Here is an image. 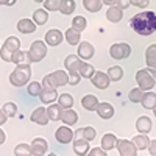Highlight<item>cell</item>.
<instances>
[{
  "label": "cell",
  "mask_w": 156,
  "mask_h": 156,
  "mask_svg": "<svg viewBox=\"0 0 156 156\" xmlns=\"http://www.w3.org/2000/svg\"><path fill=\"white\" fill-rule=\"evenodd\" d=\"M2 45L12 53V51H16V50L20 48V41H19V37H16V36H9V37H6V41Z\"/></svg>",
  "instance_id": "obj_33"
},
{
  "label": "cell",
  "mask_w": 156,
  "mask_h": 156,
  "mask_svg": "<svg viewBox=\"0 0 156 156\" xmlns=\"http://www.w3.org/2000/svg\"><path fill=\"white\" fill-rule=\"evenodd\" d=\"M5 140H6V134H5V131L2 128H0V145L2 144H5Z\"/></svg>",
  "instance_id": "obj_52"
},
{
  "label": "cell",
  "mask_w": 156,
  "mask_h": 156,
  "mask_svg": "<svg viewBox=\"0 0 156 156\" xmlns=\"http://www.w3.org/2000/svg\"><path fill=\"white\" fill-rule=\"evenodd\" d=\"M136 83L144 90H151L156 86V76L150 72V69H140L136 72Z\"/></svg>",
  "instance_id": "obj_5"
},
{
  "label": "cell",
  "mask_w": 156,
  "mask_h": 156,
  "mask_svg": "<svg viewBox=\"0 0 156 156\" xmlns=\"http://www.w3.org/2000/svg\"><path fill=\"white\" fill-rule=\"evenodd\" d=\"M78 72H80L81 78H89V80H90V76L95 73V69H94L92 64H89V62L83 61L81 66H80V69H78Z\"/></svg>",
  "instance_id": "obj_34"
},
{
  "label": "cell",
  "mask_w": 156,
  "mask_h": 156,
  "mask_svg": "<svg viewBox=\"0 0 156 156\" xmlns=\"http://www.w3.org/2000/svg\"><path fill=\"white\" fill-rule=\"evenodd\" d=\"M17 31L22 34H31L36 31V22L31 19H20L17 22Z\"/></svg>",
  "instance_id": "obj_14"
},
{
  "label": "cell",
  "mask_w": 156,
  "mask_h": 156,
  "mask_svg": "<svg viewBox=\"0 0 156 156\" xmlns=\"http://www.w3.org/2000/svg\"><path fill=\"white\" fill-rule=\"evenodd\" d=\"M17 0H0V5H6V6H12Z\"/></svg>",
  "instance_id": "obj_51"
},
{
  "label": "cell",
  "mask_w": 156,
  "mask_h": 156,
  "mask_svg": "<svg viewBox=\"0 0 156 156\" xmlns=\"http://www.w3.org/2000/svg\"><path fill=\"white\" fill-rule=\"evenodd\" d=\"M75 136L78 137H84L86 140H94L95 136H97V131H95V128L94 126H84V128H78L76 131H75Z\"/></svg>",
  "instance_id": "obj_27"
},
{
  "label": "cell",
  "mask_w": 156,
  "mask_h": 156,
  "mask_svg": "<svg viewBox=\"0 0 156 156\" xmlns=\"http://www.w3.org/2000/svg\"><path fill=\"white\" fill-rule=\"evenodd\" d=\"M106 150H103L101 147L98 148V147H95V148H92V150H89V153L87 154H90V156H106Z\"/></svg>",
  "instance_id": "obj_47"
},
{
  "label": "cell",
  "mask_w": 156,
  "mask_h": 156,
  "mask_svg": "<svg viewBox=\"0 0 156 156\" xmlns=\"http://www.w3.org/2000/svg\"><path fill=\"white\" fill-rule=\"evenodd\" d=\"M47 55V44L45 41H41V39H37V41L31 42L28 51H27V59L28 62H39L42 61Z\"/></svg>",
  "instance_id": "obj_4"
},
{
  "label": "cell",
  "mask_w": 156,
  "mask_h": 156,
  "mask_svg": "<svg viewBox=\"0 0 156 156\" xmlns=\"http://www.w3.org/2000/svg\"><path fill=\"white\" fill-rule=\"evenodd\" d=\"M101 5H103L101 0H83V6L89 12H98L101 9Z\"/></svg>",
  "instance_id": "obj_32"
},
{
  "label": "cell",
  "mask_w": 156,
  "mask_h": 156,
  "mask_svg": "<svg viewBox=\"0 0 156 156\" xmlns=\"http://www.w3.org/2000/svg\"><path fill=\"white\" fill-rule=\"evenodd\" d=\"M90 83H92L97 89H108L111 84V78L108 73L101 72V70H95V73L90 76Z\"/></svg>",
  "instance_id": "obj_9"
},
{
  "label": "cell",
  "mask_w": 156,
  "mask_h": 156,
  "mask_svg": "<svg viewBox=\"0 0 156 156\" xmlns=\"http://www.w3.org/2000/svg\"><path fill=\"white\" fill-rule=\"evenodd\" d=\"M36 3H44V0H34Z\"/></svg>",
  "instance_id": "obj_55"
},
{
  "label": "cell",
  "mask_w": 156,
  "mask_h": 156,
  "mask_svg": "<svg viewBox=\"0 0 156 156\" xmlns=\"http://www.w3.org/2000/svg\"><path fill=\"white\" fill-rule=\"evenodd\" d=\"M86 27H87L86 17H83V16H75V17H73V20H72V28H75V30H78V31H83Z\"/></svg>",
  "instance_id": "obj_40"
},
{
  "label": "cell",
  "mask_w": 156,
  "mask_h": 156,
  "mask_svg": "<svg viewBox=\"0 0 156 156\" xmlns=\"http://www.w3.org/2000/svg\"><path fill=\"white\" fill-rule=\"evenodd\" d=\"M81 80V75L80 72H69V84L70 86H76Z\"/></svg>",
  "instance_id": "obj_44"
},
{
  "label": "cell",
  "mask_w": 156,
  "mask_h": 156,
  "mask_svg": "<svg viewBox=\"0 0 156 156\" xmlns=\"http://www.w3.org/2000/svg\"><path fill=\"white\" fill-rule=\"evenodd\" d=\"M2 109L6 112L8 117H14L17 114V105H16V103H12V101H6L5 105L2 106Z\"/></svg>",
  "instance_id": "obj_43"
},
{
  "label": "cell",
  "mask_w": 156,
  "mask_h": 156,
  "mask_svg": "<svg viewBox=\"0 0 156 156\" xmlns=\"http://www.w3.org/2000/svg\"><path fill=\"white\" fill-rule=\"evenodd\" d=\"M89 150H90V147H89V140H86L84 137H76V139L73 140V151H75L78 156H84V154H87Z\"/></svg>",
  "instance_id": "obj_18"
},
{
  "label": "cell",
  "mask_w": 156,
  "mask_h": 156,
  "mask_svg": "<svg viewBox=\"0 0 156 156\" xmlns=\"http://www.w3.org/2000/svg\"><path fill=\"white\" fill-rule=\"evenodd\" d=\"M123 17V9L119 8L117 5H111L108 9H106V19L112 23H117V22H120Z\"/></svg>",
  "instance_id": "obj_20"
},
{
  "label": "cell",
  "mask_w": 156,
  "mask_h": 156,
  "mask_svg": "<svg viewBox=\"0 0 156 156\" xmlns=\"http://www.w3.org/2000/svg\"><path fill=\"white\" fill-rule=\"evenodd\" d=\"M108 75L111 78V81H120L123 76V69L120 66H112V67H109Z\"/></svg>",
  "instance_id": "obj_36"
},
{
  "label": "cell",
  "mask_w": 156,
  "mask_h": 156,
  "mask_svg": "<svg viewBox=\"0 0 156 156\" xmlns=\"http://www.w3.org/2000/svg\"><path fill=\"white\" fill-rule=\"evenodd\" d=\"M0 58H2L5 62H11V51L6 50L3 45L0 47Z\"/></svg>",
  "instance_id": "obj_45"
},
{
  "label": "cell",
  "mask_w": 156,
  "mask_h": 156,
  "mask_svg": "<svg viewBox=\"0 0 156 156\" xmlns=\"http://www.w3.org/2000/svg\"><path fill=\"white\" fill-rule=\"evenodd\" d=\"M76 51H78V56H80L81 59H90L94 56V53H95V48H94V45L90 44V42H87V41H81L80 44L76 45Z\"/></svg>",
  "instance_id": "obj_11"
},
{
  "label": "cell",
  "mask_w": 156,
  "mask_h": 156,
  "mask_svg": "<svg viewBox=\"0 0 156 156\" xmlns=\"http://www.w3.org/2000/svg\"><path fill=\"white\" fill-rule=\"evenodd\" d=\"M0 47H2V44H0Z\"/></svg>",
  "instance_id": "obj_56"
},
{
  "label": "cell",
  "mask_w": 156,
  "mask_h": 156,
  "mask_svg": "<svg viewBox=\"0 0 156 156\" xmlns=\"http://www.w3.org/2000/svg\"><path fill=\"white\" fill-rule=\"evenodd\" d=\"M30 119H31V122H34V123H37V125H42V126L47 125L48 120H50V117H48V114H47V108H44V106L36 108V109L31 112Z\"/></svg>",
  "instance_id": "obj_12"
},
{
  "label": "cell",
  "mask_w": 156,
  "mask_h": 156,
  "mask_svg": "<svg viewBox=\"0 0 156 156\" xmlns=\"http://www.w3.org/2000/svg\"><path fill=\"white\" fill-rule=\"evenodd\" d=\"M75 8H76L75 0H62L59 12H61V14H64V16H69V14H73Z\"/></svg>",
  "instance_id": "obj_31"
},
{
  "label": "cell",
  "mask_w": 156,
  "mask_h": 156,
  "mask_svg": "<svg viewBox=\"0 0 156 156\" xmlns=\"http://www.w3.org/2000/svg\"><path fill=\"white\" fill-rule=\"evenodd\" d=\"M140 105L144 106L145 109H153L154 105H156V94L151 92V90H145V92H144V97H142Z\"/></svg>",
  "instance_id": "obj_30"
},
{
  "label": "cell",
  "mask_w": 156,
  "mask_h": 156,
  "mask_svg": "<svg viewBox=\"0 0 156 156\" xmlns=\"http://www.w3.org/2000/svg\"><path fill=\"white\" fill-rule=\"evenodd\" d=\"M148 151L151 156H156V139L150 140V145H148Z\"/></svg>",
  "instance_id": "obj_49"
},
{
  "label": "cell",
  "mask_w": 156,
  "mask_h": 156,
  "mask_svg": "<svg viewBox=\"0 0 156 156\" xmlns=\"http://www.w3.org/2000/svg\"><path fill=\"white\" fill-rule=\"evenodd\" d=\"M66 84H69V72L66 70H55L42 78V87L56 89Z\"/></svg>",
  "instance_id": "obj_3"
},
{
  "label": "cell",
  "mask_w": 156,
  "mask_h": 156,
  "mask_svg": "<svg viewBox=\"0 0 156 156\" xmlns=\"http://www.w3.org/2000/svg\"><path fill=\"white\" fill-rule=\"evenodd\" d=\"M115 148H117V151H119L120 156H136V154H137V148H136V145H134L133 140L117 139Z\"/></svg>",
  "instance_id": "obj_7"
},
{
  "label": "cell",
  "mask_w": 156,
  "mask_h": 156,
  "mask_svg": "<svg viewBox=\"0 0 156 156\" xmlns=\"http://www.w3.org/2000/svg\"><path fill=\"white\" fill-rule=\"evenodd\" d=\"M30 78H31V66L27 61V62L17 64L16 69L9 73V83L16 87H22L30 83Z\"/></svg>",
  "instance_id": "obj_2"
},
{
  "label": "cell",
  "mask_w": 156,
  "mask_h": 156,
  "mask_svg": "<svg viewBox=\"0 0 156 156\" xmlns=\"http://www.w3.org/2000/svg\"><path fill=\"white\" fill-rule=\"evenodd\" d=\"M73 95L72 94H59L58 95V103H59V105L64 108V109H67V108H72L73 106Z\"/></svg>",
  "instance_id": "obj_35"
},
{
  "label": "cell",
  "mask_w": 156,
  "mask_h": 156,
  "mask_svg": "<svg viewBox=\"0 0 156 156\" xmlns=\"http://www.w3.org/2000/svg\"><path fill=\"white\" fill-rule=\"evenodd\" d=\"M97 114H98V117L100 119H103V120H108V119H112L114 117V106L111 105V103H108V101H101V103H98V106H97Z\"/></svg>",
  "instance_id": "obj_13"
},
{
  "label": "cell",
  "mask_w": 156,
  "mask_h": 156,
  "mask_svg": "<svg viewBox=\"0 0 156 156\" xmlns=\"http://www.w3.org/2000/svg\"><path fill=\"white\" fill-rule=\"evenodd\" d=\"M142 97H144V90H142L140 87H134L129 90V94H128V98L131 103H140L142 101Z\"/></svg>",
  "instance_id": "obj_37"
},
{
  "label": "cell",
  "mask_w": 156,
  "mask_h": 156,
  "mask_svg": "<svg viewBox=\"0 0 156 156\" xmlns=\"http://www.w3.org/2000/svg\"><path fill=\"white\" fill-rule=\"evenodd\" d=\"M109 55L112 59H125L131 55V47L126 42H115L109 47Z\"/></svg>",
  "instance_id": "obj_6"
},
{
  "label": "cell",
  "mask_w": 156,
  "mask_h": 156,
  "mask_svg": "<svg viewBox=\"0 0 156 156\" xmlns=\"http://www.w3.org/2000/svg\"><path fill=\"white\" fill-rule=\"evenodd\" d=\"M145 62L150 70L156 72V44H150L145 50Z\"/></svg>",
  "instance_id": "obj_19"
},
{
  "label": "cell",
  "mask_w": 156,
  "mask_h": 156,
  "mask_svg": "<svg viewBox=\"0 0 156 156\" xmlns=\"http://www.w3.org/2000/svg\"><path fill=\"white\" fill-rule=\"evenodd\" d=\"M119 8H122V9H126L129 5H131V0H117V3H115Z\"/></svg>",
  "instance_id": "obj_48"
},
{
  "label": "cell",
  "mask_w": 156,
  "mask_h": 156,
  "mask_svg": "<svg viewBox=\"0 0 156 156\" xmlns=\"http://www.w3.org/2000/svg\"><path fill=\"white\" fill-rule=\"evenodd\" d=\"M81 62L83 61L78 55H69V56H66V59H64V67H66L67 72H78Z\"/></svg>",
  "instance_id": "obj_16"
},
{
  "label": "cell",
  "mask_w": 156,
  "mask_h": 156,
  "mask_svg": "<svg viewBox=\"0 0 156 156\" xmlns=\"http://www.w3.org/2000/svg\"><path fill=\"white\" fill-rule=\"evenodd\" d=\"M62 111H64V108L59 105V103H56V105H55V103H50V106L47 108V114L50 117V120H55V122L61 120Z\"/></svg>",
  "instance_id": "obj_26"
},
{
  "label": "cell",
  "mask_w": 156,
  "mask_h": 156,
  "mask_svg": "<svg viewBox=\"0 0 156 156\" xmlns=\"http://www.w3.org/2000/svg\"><path fill=\"white\" fill-rule=\"evenodd\" d=\"M61 122L64 125H69V126H73L76 122H78V114L75 109L72 108H67L62 111V115H61Z\"/></svg>",
  "instance_id": "obj_22"
},
{
  "label": "cell",
  "mask_w": 156,
  "mask_h": 156,
  "mask_svg": "<svg viewBox=\"0 0 156 156\" xmlns=\"http://www.w3.org/2000/svg\"><path fill=\"white\" fill-rule=\"evenodd\" d=\"M136 129L139 133H145L148 134L151 131V119L148 115H140L136 120Z\"/></svg>",
  "instance_id": "obj_23"
},
{
  "label": "cell",
  "mask_w": 156,
  "mask_h": 156,
  "mask_svg": "<svg viewBox=\"0 0 156 156\" xmlns=\"http://www.w3.org/2000/svg\"><path fill=\"white\" fill-rule=\"evenodd\" d=\"M148 3H150V0H131V5H134L140 9H145L148 6Z\"/></svg>",
  "instance_id": "obj_46"
},
{
  "label": "cell",
  "mask_w": 156,
  "mask_h": 156,
  "mask_svg": "<svg viewBox=\"0 0 156 156\" xmlns=\"http://www.w3.org/2000/svg\"><path fill=\"white\" fill-rule=\"evenodd\" d=\"M25 61H28V59H27V53H25V51H22L20 48L11 53V62H14L16 66H17V64L25 62Z\"/></svg>",
  "instance_id": "obj_39"
},
{
  "label": "cell",
  "mask_w": 156,
  "mask_h": 156,
  "mask_svg": "<svg viewBox=\"0 0 156 156\" xmlns=\"http://www.w3.org/2000/svg\"><path fill=\"white\" fill-rule=\"evenodd\" d=\"M151 111H153V114H154V117H156V105H154V108H153Z\"/></svg>",
  "instance_id": "obj_54"
},
{
  "label": "cell",
  "mask_w": 156,
  "mask_h": 156,
  "mask_svg": "<svg viewBox=\"0 0 156 156\" xmlns=\"http://www.w3.org/2000/svg\"><path fill=\"white\" fill-rule=\"evenodd\" d=\"M31 150L33 154H45L48 150V142L44 137H34L31 140Z\"/></svg>",
  "instance_id": "obj_15"
},
{
  "label": "cell",
  "mask_w": 156,
  "mask_h": 156,
  "mask_svg": "<svg viewBox=\"0 0 156 156\" xmlns=\"http://www.w3.org/2000/svg\"><path fill=\"white\" fill-rule=\"evenodd\" d=\"M75 137V131H72L69 125H61L59 128H56L55 131V139L59 144H69Z\"/></svg>",
  "instance_id": "obj_8"
},
{
  "label": "cell",
  "mask_w": 156,
  "mask_h": 156,
  "mask_svg": "<svg viewBox=\"0 0 156 156\" xmlns=\"http://www.w3.org/2000/svg\"><path fill=\"white\" fill-rule=\"evenodd\" d=\"M33 20L36 25H45L48 20V11L45 8H37L33 11Z\"/></svg>",
  "instance_id": "obj_28"
},
{
  "label": "cell",
  "mask_w": 156,
  "mask_h": 156,
  "mask_svg": "<svg viewBox=\"0 0 156 156\" xmlns=\"http://www.w3.org/2000/svg\"><path fill=\"white\" fill-rule=\"evenodd\" d=\"M6 120H8V115H6V112L0 108V126L2 125H5L6 123Z\"/></svg>",
  "instance_id": "obj_50"
},
{
  "label": "cell",
  "mask_w": 156,
  "mask_h": 156,
  "mask_svg": "<svg viewBox=\"0 0 156 156\" xmlns=\"http://www.w3.org/2000/svg\"><path fill=\"white\" fill-rule=\"evenodd\" d=\"M62 39H64V33L59 31L58 28H51V30H48V31L45 33V36H44L45 44L50 45V47H56V45H59V44L62 42Z\"/></svg>",
  "instance_id": "obj_10"
},
{
  "label": "cell",
  "mask_w": 156,
  "mask_h": 156,
  "mask_svg": "<svg viewBox=\"0 0 156 156\" xmlns=\"http://www.w3.org/2000/svg\"><path fill=\"white\" fill-rule=\"evenodd\" d=\"M129 27L140 36H150L156 31V12L142 11L129 19Z\"/></svg>",
  "instance_id": "obj_1"
},
{
  "label": "cell",
  "mask_w": 156,
  "mask_h": 156,
  "mask_svg": "<svg viewBox=\"0 0 156 156\" xmlns=\"http://www.w3.org/2000/svg\"><path fill=\"white\" fill-rule=\"evenodd\" d=\"M62 0H44V8L47 11H59Z\"/></svg>",
  "instance_id": "obj_42"
},
{
  "label": "cell",
  "mask_w": 156,
  "mask_h": 156,
  "mask_svg": "<svg viewBox=\"0 0 156 156\" xmlns=\"http://www.w3.org/2000/svg\"><path fill=\"white\" fill-rule=\"evenodd\" d=\"M101 2L105 3V5H109L111 6V5H115L117 3V0H101Z\"/></svg>",
  "instance_id": "obj_53"
},
{
  "label": "cell",
  "mask_w": 156,
  "mask_h": 156,
  "mask_svg": "<svg viewBox=\"0 0 156 156\" xmlns=\"http://www.w3.org/2000/svg\"><path fill=\"white\" fill-rule=\"evenodd\" d=\"M27 90L31 97H39V94H41V90H42V83L31 81V83L27 84Z\"/></svg>",
  "instance_id": "obj_38"
},
{
  "label": "cell",
  "mask_w": 156,
  "mask_h": 156,
  "mask_svg": "<svg viewBox=\"0 0 156 156\" xmlns=\"http://www.w3.org/2000/svg\"><path fill=\"white\" fill-rule=\"evenodd\" d=\"M98 97L94 95V94H86L83 98H81V106L86 109V111H95L97 106H98Z\"/></svg>",
  "instance_id": "obj_21"
},
{
  "label": "cell",
  "mask_w": 156,
  "mask_h": 156,
  "mask_svg": "<svg viewBox=\"0 0 156 156\" xmlns=\"http://www.w3.org/2000/svg\"><path fill=\"white\" fill-rule=\"evenodd\" d=\"M14 154L16 156H28V154H33V150H31V145L28 144H17L16 148H14Z\"/></svg>",
  "instance_id": "obj_41"
},
{
  "label": "cell",
  "mask_w": 156,
  "mask_h": 156,
  "mask_svg": "<svg viewBox=\"0 0 156 156\" xmlns=\"http://www.w3.org/2000/svg\"><path fill=\"white\" fill-rule=\"evenodd\" d=\"M64 39L67 41V44L69 45H78L80 44V39H81V31H78V30H75V28H67L66 30V33H64Z\"/></svg>",
  "instance_id": "obj_24"
},
{
  "label": "cell",
  "mask_w": 156,
  "mask_h": 156,
  "mask_svg": "<svg viewBox=\"0 0 156 156\" xmlns=\"http://www.w3.org/2000/svg\"><path fill=\"white\" fill-rule=\"evenodd\" d=\"M133 142H134L137 151H139V150H148L150 139H148V136H147L145 133H140V134L134 136V137H133Z\"/></svg>",
  "instance_id": "obj_29"
},
{
  "label": "cell",
  "mask_w": 156,
  "mask_h": 156,
  "mask_svg": "<svg viewBox=\"0 0 156 156\" xmlns=\"http://www.w3.org/2000/svg\"><path fill=\"white\" fill-rule=\"evenodd\" d=\"M115 142H117V136H115V134H112V133H105V134H103V137H101L100 147H101L103 150L109 151V150L115 148Z\"/></svg>",
  "instance_id": "obj_25"
},
{
  "label": "cell",
  "mask_w": 156,
  "mask_h": 156,
  "mask_svg": "<svg viewBox=\"0 0 156 156\" xmlns=\"http://www.w3.org/2000/svg\"><path fill=\"white\" fill-rule=\"evenodd\" d=\"M58 92L56 89H50V87H42L41 94H39V100H41L44 105H50V103H53L56 98H58Z\"/></svg>",
  "instance_id": "obj_17"
}]
</instances>
